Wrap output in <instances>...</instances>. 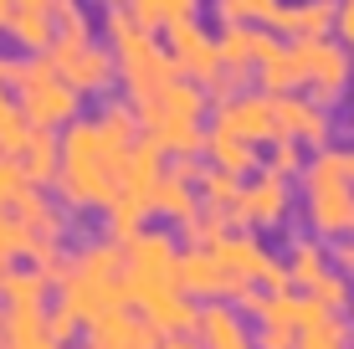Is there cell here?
Wrapping results in <instances>:
<instances>
[{"instance_id": "50", "label": "cell", "mask_w": 354, "mask_h": 349, "mask_svg": "<svg viewBox=\"0 0 354 349\" xmlns=\"http://www.w3.org/2000/svg\"><path fill=\"white\" fill-rule=\"evenodd\" d=\"M0 88H6V57H0Z\"/></svg>"}, {"instance_id": "22", "label": "cell", "mask_w": 354, "mask_h": 349, "mask_svg": "<svg viewBox=\"0 0 354 349\" xmlns=\"http://www.w3.org/2000/svg\"><path fill=\"white\" fill-rule=\"evenodd\" d=\"M205 154H211V164H221V170H231V175H247V170L262 164L257 144L231 134V129H221V124H211V134H205Z\"/></svg>"}, {"instance_id": "44", "label": "cell", "mask_w": 354, "mask_h": 349, "mask_svg": "<svg viewBox=\"0 0 354 349\" xmlns=\"http://www.w3.org/2000/svg\"><path fill=\"white\" fill-rule=\"evenodd\" d=\"M334 267H339V272H349V278H354V236H344V242L334 247Z\"/></svg>"}, {"instance_id": "9", "label": "cell", "mask_w": 354, "mask_h": 349, "mask_svg": "<svg viewBox=\"0 0 354 349\" xmlns=\"http://www.w3.org/2000/svg\"><path fill=\"white\" fill-rule=\"evenodd\" d=\"M236 287L241 283L221 267V257H216L211 247L180 252V293H190V298H231Z\"/></svg>"}, {"instance_id": "34", "label": "cell", "mask_w": 354, "mask_h": 349, "mask_svg": "<svg viewBox=\"0 0 354 349\" xmlns=\"http://www.w3.org/2000/svg\"><path fill=\"white\" fill-rule=\"evenodd\" d=\"M31 242H36V232L26 221H21L16 211H6L0 206V262H16V257H26L31 252Z\"/></svg>"}, {"instance_id": "24", "label": "cell", "mask_w": 354, "mask_h": 349, "mask_svg": "<svg viewBox=\"0 0 354 349\" xmlns=\"http://www.w3.org/2000/svg\"><path fill=\"white\" fill-rule=\"evenodd\" d=\"M154 211L165 216V221H175V226H185L195 211H201V190H190V180H180V175H160L154 180Z\"/></svg>"}, {"instance_id": "2", "label": "cell", "mask_w": 354, "mask_h": 349, "mask_svg": "<svg viewBox=\"0 0 354 349\" xmlns=\"http://www.w3.org/2000/svg\"><path fill=\"white\" fill-rule=\"evenodd\" d=\"M303 67H308V88L319 103H334L339 93L354 82V62H349V46L344 41H328V36H308L298 41Z\"/></svg>"}, {"instance_id": "13", "label": "cell", "mask_w": 354, "mask_h": 349, "mask_svg": "<svg viewBox=\"0 0 354 349\" xmlns=\"http://www.w3.org/2000/svg\"><path fill=\"white\" fill-rule=\"evenodd\" d=\"M62 77H67L77 93H103L108 82L118 77V57L108 52V46H93V41H88V46H77V52L62 62Z\"/></svg>"}, {"instance_id": "38", "label": "cell", "mask_w": 354, "mask_h": 349, "mask_svg": "<svg viewBox=\"0 0 354 349\" xmlns=\"http://www.w3.org/2000/svg\"><path fill=\"white\" fill-rule=\"evenodd\" d=\"M267 170H277V175H303V170H308V164H303V149H298V139H272V160H267Z\"/></svg>"}, {"instance_id": "42", "label": "cell", "mask_w": 354, "mask_h": 349, "mask_svg": "<svg viewBox=\"0 0 354 349\" xmlns=\"http://www.w3.org/2000/svg\"><path fill=\"white\" fill-rule=\"evenodd\" d=\"M169 175H180V180H201L205 175V164H195V154H169Z\"/></svg>"}, {"instance_id": "19", "label": "cell", "mask_w": 354, "mask_h": 349, "mask_svg": "<svg viewBox=\"0 0 354 349\" xmlns=\"http://www.w3.org/2000/svg\"><path fill=\"white\" fill-rule=\"evenodd\" d=\"M139 124L149 129V139H160V149H165V154H201V149H205V129H201V118L144 113Z\"/></svg>"}, {"instance_id": "8", "label": "cell", "mask_w": 354, "mask_h": 349, "mask_svg": "<svg viewBox=\"0 0 354 349\" xmlns=\"http://www.w3.org/2000/svg\"><path fill=\"white\" fill-rule=\"evenodd\" d=\"M21 108H26V118L36 129H67L72 118H82V93L67 77H52V82H36V88L21 93Z\"/></svg>"}, {"instance_id": "20", "label": "cell", "mask_w": 354, "mask_h": 349, "mask_svg": "<svg viewBox=\"0 0 354 349\" xmlns=\"http://www.w3.org/2000/svg\"><path fill=\"white\" fill-rule=\"evenodd\" d=\"M139 314L149 319L160 334H190L201 308H195V303H190V293H180V287H160L149 303H139Z\"/></svg>"}, {"instance_id": "18", "label": "cell", "mask_w": 354, "mask_h": 349, "mask_svg": "<svg viewBox=\"0 0 354 349\" xmlns=\"http://www.w3.org/2000/svg\"><path fill=\"white\" fill-rule=\"evenodd\" d=\"M257 88L262 93H298V88H308V67H303L298 41L277 46L267 62H257Z\"/></svg>"}, {"instance_id": "47", "label": "cell", "mask_w": 354, "mask_h": 349, "mask_svg": "<svg viewBox=\"0 0 354 349\" xmlns=\"http://www.w3.org/2000/svg\"><path fill=\"white\" fill-rule=\"evenodd\" d=\"M6 329H10V308H0V344H6Z\"/></svg>"}, {"instance_id": "21", "label": "cell", "mask_w": 354, "mask_h": 349, "mask_svg": "<svg viewBox=\"0 0 354 349\" xmlns=\"http://www.w3.org/2000/svg\"><path fill=\"white\" fill-rule=\"evenodd\" d=\"M16 216L31 226L36 236H52V242H62V236H67V206L46 200L41 185H26V190L16 196Z\"/></svg>"}, {"instance_id": "49", "label": "cell", "mask_w": 354, "mask_h": 349, "mask_svg": "<svg viewBox=\"0 0 354 349\" xmlns=\"http://www.w3.org/2000/svg\"><path fill=\"white\" fill-rule=\"evenodd\" d=\"M97 6H103V10H118V6H129V0H97Z\"/></svg>"}, {"instance_id": "55", "label": "cell", "mask_w": 354, "mask_h": 349, "mask_svg": "<svg viewBox=\"0 0 354 349\" xmlns=\"http://www.w3.org/2000/svg\"><path fill=\"white\" fill-rule=\"evenodd\" d=\"M349 88H354V82H349Z\"/></svg>"}, {"instance_id": "40", "label": "cell", "mask_w": 354, "mask_h": 349, "mask_svg": "<svg viewBox=\"0 0 354 349\" xmlns=\"http://www.w3.org/2000/svg\"><path fill=\"white\" fill-rule=\"evenodd\" d=\"M257 349H298V329H283V323H262Z\"/></svg>"}, {"instance_id": "1", "label": "cell", "mask_w": 354, "mask_h": 349, "mask_svg": "<svg viewBox=\"0 0 354 349\" xmlns=\"http://www.w3.org/2000/svg\"><path fill=\"white\" fill-rule=\"evenodd\" d=\"M308 190V226L319 236L344 242L354 236V175H349V149H319L303 170Z\"/></svg>"}, {"instance_id": "3", "label": "cell", "mask_w": 354, "mask_h": 349, "mask_svg": "<svg viewBox=\"0 0 354 349\" xmlns=\"http://www.w3.org/2000/svg\"><path fill=\"white\" fill-rule=\"evenodd\" d=\"M165 36H169V52L180 57V67H185V77H190V82L211 88V82L226 72V62H221V46H216L211 36L201 31V21H195V16H185V21H169Z\"/></svg>"}, {"instance_id": "14", "label": "cell", "mask_w": 354, "mask_h": 349, "mask_svg": "<svg viewBox=\"0 0 354 349\" xmlns=\"http://www.w3.org/2000/svg\"><path fill=\"white\" fill-rule=\"evenodd\" d=\"M195 334H201L205 349H252L247 329H241V314H231L221 298H205V308L195 314Z\"/></svg>"}, {"instance_id": "33", "label": "cell", "mask_w": 354, "mask_h": 349, "mask_svg": "<svg viewBox=\"0 0 354 349\" xmlns=\"http://www.w3.org/2000/svg\"><path fill=\"white\" fill-rule=\"evenodd\" d=\"M0 293H6V308H36L46 298V278H41V272H10L6 267Z\"/></svg>"}, {"instance_id": "12", "label": "cell", "mask_w": 354, "mask_h": 349, "mask_svg": "<svg viewBox=\"0 0 354 349\" xmlns=\"http://www.w3.org/2000/svg\"><path fill=\"white\" fill-rule=\"evenodd\" d=\"M216 46H221V62L231 72H252L257 62H267L283 41H277V31H262V26H221Z\"/></svg>"}, {"instance_id": "5", "label": "cell", "mask_w": 354, "mask_h": 349, "mask_svg": "<svg viewBox=\"0 0 354 349\" xmlns=\"http://www.w3.org/2000/svg\"><path fill=\"white\" fill-rule=\"evenodd\" d=\"M283 216H288V180L277 170L257 175L252 185H241L236 206H231V221L247 226V232L252 226H257V232H272V226H283Z\"/></svg>"}, {"instance_id": "11", "label": "cell", "mask_w": 354, "mask_h": 349, "mask_svg": "<svg viewBox=\"0 0 354 349\" xmlns=\"http://www.w3.org/2000/svg\"><path fill=\"white\" fill-rule=\"evenodd\" d=\"M334 16H339V0H292V6H277V16L267 26L288 41H308V36L334 31Z\"/></svg>"}, {"instance_id": "25", "label": "cell", "mask_w": 354, "mask_h": 349, "mask_svg": "<svg viewBox=\"0 0 354 349\" xmlns=\"http://www.w3.org/2000/svg\"><path fill=\"white\" fill-rule=\"evenodd\" d=\"M6 36H10L16 46H26V52H46V46H52V36H57V21H52V10L16 6V10H10V21H6Z\"/></svg>"}, {"instance_id": "4", "label": "cell", "mask_w": 354, "mask_h": 349, "mask_svg": "<svg viewBox=\"0 0 354 349\" xmlns=\"http://www.w3.org/2000/svg\"><path fill=\"white\" fill-rule=\"evenodd\" d=\"M272 113H277V139H298L313 149L334 144V124H328V103L319 98H298V93H272Z\"/></svg>"}, {"instance_id": "37", "label": "cell", "mask_w": 354, "mask_h": 349, "mask_svg": "<svg viewBox=\"0 0 354 349\" xmlns=\"http://www.w3.org/2000/svg\"><path fill=\"white\" fill-rule=\"evenodd\" d=\"M52 21H57V31L77 36V41H93L88 36V16H82V0H52Z\"/></svg>"}, {"instance_id": "53", "label": "cell", "mask_w": 354, "mask_h": 349, "mask_svg": "<svg viewBox=\"0 0 354 349\" xmlns=\"http://www.w3.org/2000/svg\"><path fill=\"white\" fill-rule=\"evenodd\" d=\"M0 36H6V21H0Z\"/></svg>"}, {"instance_id": "35", "label": "cell", "mask_w": 354, "mask_h": 349, "mask_svg": "<svg viewBox=\"0 0 354 349\" xmlns=\"http://www.w3.org/2000/svg\"><path fill=\"white\" fill-rule=\"evenodd\" d=\"M344 344H349V323L339 319V308H334V314H324L313 329L298 334V349H344Z\"/></svg>"}, {"instance_id": "23", "label": "cell", "mask_w": 354, "mask_h": 349, "mask_svg": "<svg viewBox=\"0 0 354 349\" xmlns=\"http://www.w3.org/2000/svg\"><path fill=\"white\" fill-rule=\"evenodd\" d=\"M154 211V196H139V190H118V200L108 206L103 216H108V236L113 242H133V236L144 232V216Z\"/></svg>"}, {"instance_id": "32", "label": "cell", "mask_w": 354, "mask_h": 349, "mask_svg": "<svg viewBox=\"0 0 354 349\" xmlns=\"http://www.w3.org/2000/svg\"><path fill=\"white\" fill-rule=\"evenodd\" d=\"M26 257L36 262V272H41V278H46V287H62V283L72 278V257H67V252H62V247L52 242V236H36Z\"/></svg>"}, {"instance_id": "46", "label": "cell", "mask_w": 354, "mask_h": 349, "mask_svg": "<svg viewBox=\"0 0 354 349\" xmlns=\"http://www.w3.org/2000/svg\"><path fill=\"white\" fill-rule=\"evenodd\" d=\"M16 6H31V10H52V0H16Z\"/></svg>"}, {"instance_id": "43", "label": "cell", "mask_w": 354, "mask_h": 349, "mask_svg": "<svg viewBox=\"0 0 354 349\" xmlns=\"http://www.w3.org/2000/svg\"><path fill=\"white\" fill-rule=\"evenodd\" d=\"M262 287H267V293H283V287H292V272H288V262H277V257H272V267L262 272Z\"/></svg>"}, {"instance_id": "39", "label": "cell", "mask_w": 354, "mask_h": 349, "mask_svg": "<svg viewBox=\"0 0 354 349\" xmlns=\"http://www.w3.org/2000/svg\"><path fill=\"white\" fill-rule=\"evenodd\" d=\"M77 329H82V319H77V314H72V308H67V303H57V308H52V314H46V334H52V339H57V344H67V339H72V334H77Z\"/></svg>"}, {"instance_id": "51", "label": "cell", "mask_w": 354, "mask_h": 349, "mask_svg": "<svg viewBox=\"0 0 354 349\" xmlns=\"http://www.w3.org/2000/svg\"><path fill=\"white\" fill-rule=\"evenodd\" d=\"M6 267H10V262H0V283H6Z\"/></svg>"}, {"instance_id": "29", "label": "cell", "mask_w": 354, "mask_h": 349, "mask_svg": "<svg viewBox=\"0 0 354 349\" xmlns=\"http://www.w3.org/2000/svg\"><path fill=\"white\" fill-rule=\"evenodd\" d=\"M328 267H334V257L324 252V242H292V252H288V272H292V283H298V287H313Z\"/></svg>"}, {"instance_id": "52", "label": "cell", "mask_w": 354, "mask_h": 349, "mask_svg": "<svg viewBox=\"0 0 354 349\" xmlns=\"http://www.w3.org/2000/svg\"><path fill=\"white\" fill-rule=\"evenodd\" d=\"M349 175H354V149H349Z\"/></svg>"}, {"instance_id": "16", "label": "cell", "mask_w": 354, "mask_h": 349, "mask_svg": "<svg viewBox=\"0 0 354 349\" xmlns=\"http://www.w3.org/2000/svg\"><path fill=\"white\" fill-rule=\"evenodd\" d=\"M165 175V149H160V139H133L129 144V160H124V170H118V185L124 190H139V196H154V180Z\"/></svg>"}, {"instance_id": "54", "label": "cell", "mask_w": 354, "mask_h": 349, "mask_svg": "<svg viewBox=\"0 0 354 349\" xmlns=\"http://www.w3.org/2000/svg\"><path fill=\"white\" fill-rule=\"evenodd\" d=\"M88 349H97V344H88Z\"/></svg>"}, {"instance_id": "41", "label": "cell", "mask_w": 354, "mask_h": 349, "mask_svg": "<svg viewBox=\"0 0 354 349\" xmlns=\"http://www.w3.org/2000/svg\"><path fill=\"white\" fill-rule=\"evenodd\" d=\"M334 36L354 52V0H339V16H334Z\"/></svg>"}, {"instance_id": "15", "label": "cell", "mask_w": 354, "mask_h": 349, "mask_svg": "<svg viewBox=\"0 0 354 349\" xmlns=\"http://www.w3.org/2000/svg\"><path fill=\"white\" fill-rule=\"evenodd\" d=\"M21 164H26V180H31V185H46V190H52L57 180H62V134H57V129H36V124H31V139H26Z\"/></svg>"}, {"instance_id": "45", "label": "cell", "mask_w": 354, "mask_h": 349, "mask_svg": "<svg viewBox=\"0 0 354 349\" xmlns=\"http://www.w3.org/2000/svg\"><path fill=\"white\" fill-rule=\"evenodd\" d=\"M160 349H205V344H195L190 334H165V339H160Z\"/></svg>"}, {"instance_id": "7", "label": "cell", "mask_w": 354, "mask_h": 349, "mask_svg": "<svg viewBox=\"0 0 354 349\" xmlns=\"http://www.w3.org/2000/svg\"><path fill=\"white\" fill-rule=\"evenodd\" d=\"M216 124L231 129V134L267 144L277 139V113H272V93H236V98L216 103Z\"/></svg>"}, {"instance_id": "27", "label": "cell", "mask_w": 354, "mask_h": 349, "mask_svg": "<svg viewBox=\"0 0 354 349\" xmlns=\"http://www.w3.org/2000/svg\"><path fill=\"white\" fill-rule=\"evenodd\" d=\"M6 344L10 349H62L46 334V308H10V329H6Z\"/></svg>"}, {"instance_id": "36", "label": "cell", "mask_w": 354, "mask_h": 349, "mask_svg": "<svg viewBox=\"0 0 354 349\" xmlns=\"http://www.w3.org/2000/svg\"><path fill=\"white\" fill-rule=\"evenodd\" d=\"M308 293L319 298L324 308H349V303H354V287H349V272H334V267H328L324 278H319V283L308 287Z\"/></svg>"}, {"instance_id": "17", "label": "cell", "mask_w": 354, "mask_h": 349, "mask_svg": "<svg viewBox=\"0 0 354 349\" xmlns=\"http://www.w3.org/2000/svg\"><path fill=\"white\" fill-rule=\"evenodd\" d=\"M216 257H221V267H226L236 283H262V272L272 267L267 247L257 242V236H241V232H231L226 242L216 247Z\"/></svg>"}, {"instance_id": "48", "label": "cell", "mask_w": 354, "mask_h": 349, "mask_svg": "<svg viewBox=\"0 0 354 349\" xmlns=\"http://www.w3.org/2000/svg\"><path fill=\"white\" fill-rule=\"evenodd\" d=\"M10 10H16V0H0V21H10Z\"/></svg>"}, {"instance_id": "6", "label": "cell", "mask_w": 354, "mask_h": 349, "mask_svg": "<svg viewBox=\"0 0 354 349\" xmlns=\"http://www.w3.org/2000/svg\"><path fill=\"white\" fill-rule=\"evenodd\" d=\"M124 278L133 283H160V287H180V252L169 242V232H139L129 242V267Z\"/></svg>"}, {"instance_id": "56", "label": "cell", "mask_w": 354, "mask_h": 349, "mask_svg": "<svg viewBox=\"0 0 354 349\" xmlns=\"http://www.w3.org/2000/svg\"><path fill=\"white\" fill-rule=\"evenodd\" d=\"M349 308H354V303H349Z\"/></svg>"}, {"instance_id": "28", "label": "cell", "mask_w": 354, "mask_h": 349, "mask_svg": "<svg viewBox=\"0 0 354 349\" xmlns=\"http://www.w3.org/2000/svg\"><path fill=\"white\" fill-rule=\"evenodd\" d=\"M231 226H236V221H231V211H221V206H201L185 226H180V232L190 236V247H211V252H216V247L231 236Z\"/></svg>"}, {"instance_id": "26", "label": "cell", "mask_w": 354, "mask_h": 349, "mask_svg": "<svg viewBox=\"0 0 354 349\" xmlns=\"http://www.w3.org/2000/svg\"><path fill=\"white\" fill-rule=\"evenodd\" d=\"M129 267V247L124 242H93V247H82L77 257H72V272H82V278H118V272Z\"/></svg>"}, {"instance_id": "31", "label": "cell", "mask_w": 354, "mask_h": 349, "mask_svg": "<svg viewBox=\"0 0 354 349\" xmlns=\"http://www.w3.org/2000/svg\"><path fill=\"white\" fill-rule=\"evenodd\" d=\"M195 190H201V206H221V211H231V206H236V196H241V175L221 170V164H205V175L195 180Z\"/></svg>"}, {"instance_id": "10", "label": "cell", "mask_w": 354, "mask_h": 349, "mask_svg": "<svg viewBox=\"0 0 354 349\" xmlns=\"http://www.w3.org/2000/svg\"><path fill=\"white\" fill-rule=\"evenodd\" d=\"M88 329H93L97 349H160V339H165L144 314H129V308H113V314H103Z\"/></svg>"}, {"instance_id": "30", "label": "cell", "mask_w": 354, "mask_h": 349, "mask_svg": "<svg viewBox=\"0 0 354 349\" xmlns=\"http://www.w3.org/2000/svg\"><path fill=\"white\" fill-rule=\"evenodd\" d=\"M283 0H216V21L221 26H267Z\"/></svg>"}]
</instances>
